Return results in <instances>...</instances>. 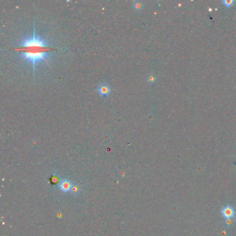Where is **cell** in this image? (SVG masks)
Wrapping results in <instances>:
<instances>
[{
	"mask_svg": "<svg viewBox=\"0 0 236 236\" xmlns=\"http://www.w3.org/2000/svg\"><path fill=\"white\" fill-rule=\"evenodd\" d=\"M16 50L19 53L22 60L32 64L33 76L37 63L40 62L47 63L51 56L49 44L44 38L36 36L35 27H33L32 35L23 38L18 44Z\"/></svg>",
	"mask_w": 236,
	"mask_h": 236,
	"instance_id": "1",
	"label": "cell"
},
{
	"mask_svg": "<svg viewBox=\"0 0 236 236\" xmlns=\"http://www.w3.org/2000/svg\"><path fill=\"white\" fill-rule=\"evenodd\" d=\"M96 90L97 91H98V93L100 94V96L103 97H106L108 96L110 93V92H111V87H110V85L106 84V83H103V84H100L99 86L97 87Z\"/></svg>",
	"mask_w": 236,
	"mask_h": 236,
	"instance_id": "2",
	"label": "cell"
},
{
	"mask_svg": "<svg viewBox=\"0 0 236 236\" xmlns=\"http://www.w3.org/2000/svg\"><path fill=\"white\" fill-rule=\"evenodd\" d=\"M222 214L223 217L226 219H231L235 215V210L230 206H226L223 208L222 210Z\"/></svg>",
	"mask_w": 236,
	"mask_h": 236,
	"instance_id": "3",
	"label": "cell"
},
{
	"mask_svg": "<svg viewBox=\"0 0 236 236\" xmlns=\"http://www.w3.org/2000/svg\"><path fill=\"white\" fill-rule=\"evenodd\" d=\"M143 7H144V5L140 1H134L132 3V8L136 11H142Z\"/></svg>",
	"mask_w": 236,
	"mask_h": 236,
	"instance_id": "4",
	"label": "cell"
},
{
	"mask_svg": "<svg viewBox=\"0 0 236 236\" xmlns=\"http://www.w3.org/2000/svg\"><path fill=\"white\" fill-rule=\"evenodd\" d=\"M60 188L63 190V191H68L70 188H71V184L68 181H63L60 184Z\"/></svg>",
	"mask_w": 236,
	"mask_h": 236,
	"instance_id": "5",
	"label": "cell"
},
{
	"mask_svg": "<svg viewBox=\"0 0 236 236\" xmlns=\"http://www.w3.org/2000/svg\"><path fill=\"white\" fill-rule=\"evenodd\" d=\"M156 79H157L156 76H155L154 74H152V73L149 74L146 78L147 82H148L149 84H150V85L154 84V83H155V81H156Z\"/></svg>",
	"mask_w": 236,
	"mask_h": 236,
	"instance_id": "6",
	"label": "cell"
},
{
	"mask_svg": "<svg viewBox=\"0 0 236 236\" xmlns=\"http://www.w3.org/2000/svg\"><path fill=\"white\" fill-rule=\"evenodd\" d=\"M222 3L223 4V5L225 7H231V6H233V4L235 3V1L233 0H222Z\"/></svg>",
	"mask_w": 236,
	"mask_h": 236,
	"instance_id": "7",
	"label": "cell"
},
{
	"mask_svg": "<svg viewBox=\"0 0 236 236\" xmlns=\"http://www.w3.org/2000/svg\"><path fill=\"white\" fill-rule=\"evenodd\" d=\"M225 224H226V225L227 226V227H231L233 224V220H232V218L226 219Z\"/></svg>",
	"mask_w": 236,
	"mask_h": 236,
	"instance_id": "8",
	"label": "cell"
}]
</instances>
